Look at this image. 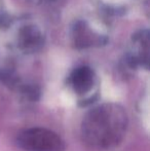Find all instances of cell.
<instances>
[{
  "mask_svg": "<svg viewBox=\"0 0 150 151\" xmlns=\"http://www.w3.org/2000/svg\"><path fill=\"white\" fill-rule=\"evenodd\" d=\"M126 127V110L116 104H104L90 110L83 118L82 139L92 147L109 148L121 141Z\"/></svg>",
  "mask_w": 150,
  "mask_h": 151,
  "instance_id": "cell-1",
  "label": "cell"
},
{
  "mask_svg": "<svg viewBox=\"0 0 150 151\" xmlns=\"http://www.w3.org/2000/svg\"><path fill=\"white\" fill-rule=\"evenodd\" d=\"M18 145L25 151H64L65 143L55 132L43 127H32L18 136Z\"/></svg>",
  "mask_w": 150,
  "mask_h": 151,
  "instance_id": "cell-2",
  "label": "cell"
},
{
  "mask_svg": "<svg viewBox=\"0 0 150 151\" xmlns=\"http://www.w3.org/2000/svg\"><path fill=\"white\" fill-rule=\"evenodd\" d=\"M93 72L88 67L77 69L72 75V84L78 93H84L93 86Z\"/></svg>",
  "mask_w": 150,
  "mask_h": 151,
  "instance_id": "cell-3",
  "label": "cell"
}]
</instances>
